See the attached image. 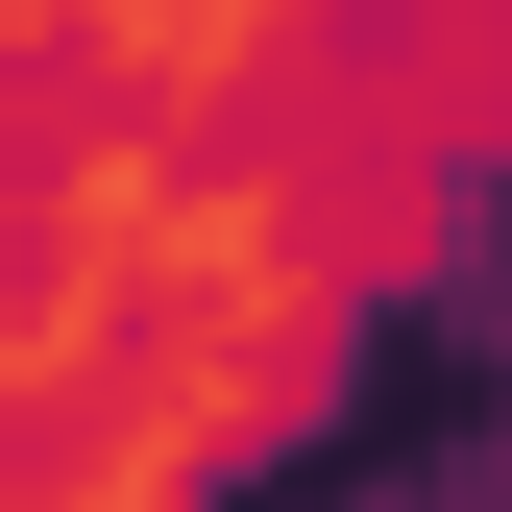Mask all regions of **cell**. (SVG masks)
Here are the masks:
<instances>
[{"instance_id":"cell-1","label":"cell","mask_w":512,"mask_h":512,"mask_svg":"<svg viewBox=\"0 0 512 512\" xmlns=\"http://www.w3.org/2000/svg\"><path fill=\"white\" fill-rule=\"evenodd\" d=\"M220 512H512V171L464 196V244L366 317V366L317 391V439H269Z\"/></svg>"}]
</instances>
